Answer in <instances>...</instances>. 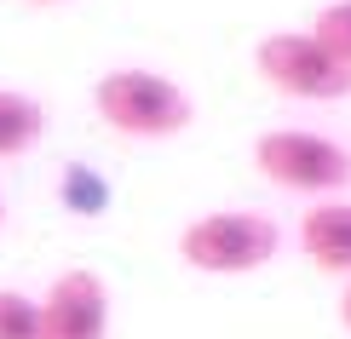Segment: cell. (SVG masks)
Returning a JSON list of instances; mask_svg holds the SVG:
<instances>
[{
	"label": "cell",
	"instance_id": "cell-1",
	"mask_svg": "<svg viewBox=\"0 0 351 339\" xmlns=\"http://www.w3.org/2000/svg\"><path fill=\"white\" fill-rule=\"evenodd\" d=\"M93 110L98 121L121 138H179L190 127V92L173 75L156 69H110L93 81Z\"/></svg>",
	"mask_w": 351,
	"mask_h": 339
},
{
	"label": "cell",
	"instance_id": "cell-2",
	"mask_svg": "<svg viewBox=\"0 0 351 339\" xmlns=\"http://www.w3.org/2000/svg\"><path fill=\"white\" fill-rule=\"evenodd\" d=\"M254 167L259 179L288 190V196H340L351 184V150L328 132H311V127H265L254 138Z\"/></svg>",
	"mask_w": 351,
	"mask_h": 339
},
{
	"label": "cell",
	"instance_id": "cell-3",
	"mask_svg": "<svg viewBox=\"0 0 351 339\" xmlns=\"http://www.w3.org/2000/svg\"><path fill=\"white\" fill-rule=\"evenodd\" d=\"M282 247V230H276L271 213H247V208H219L202 213L179 230V259L202 276H247L265 271Z\"/></svg>",
	"mask_w": 351,
	"mask_h": 339
},
{
	"label": "cell",
	"instance_id": "cell-4",
	"mask_svg": "<svg viewBox=\"0 0 351 339\" xmlns=\"http://www.w3.org/2000/svg\"><path fill=\"white\" fill-rule=\"evenodd\" d=\"M254 69L271 92L294 104H340L351 98V64L334 58L311 29H276L254 47Z\"/></svg>",
	"mask_w": 351,
	"mask_h": 339
},
{
	"label": "cell",
	"instance_id": "cell-5",
	"mask_svg": "<svg viewBox=\"0 0 351 339\" xmlns=\"http://www.w3.org/2000/svg\"><path fill=\"white\" fill-rule=\"evenodd\" d=\"M40 339H110V288L98 271H64L40 293Z\"/></svg>",
	"mask_w": 351,
	"mask_h": 339
},
{
	"label": "cell",
	"instance_id": "cell-6",
	"mask_svg": "<svg viewBox=\"0 0 351 339\" xmlns=\"http://www.w3.org/2000/svg\"><path fill=\"white\" fill-rule=\"evenodd\" d=\"M300 253L311 271L351 282V201L346 196H323L300 213Z\"/></svg>",
	"mask_w": 351,
	"mask_h": 339
},
{
	"label": "cell",
	"instance_id": "cell-7",
	"mask_svg": "<svg viewBox=\"0 0 351 339\" xmlns=\"http://www.w3.org/2000/svg\"><path fill=\"white\" fill-rule=\"evenodd\" d=\"M47 138V104L35 92L0 86V161H18Z\"/></svg>",
	"mask_w": 351,
	"mask_h": 339
},
{
	"label": "cell",
	"instance_id": "cell-8",
	"mask_svg": "<svg viewBox=\"0 0 351 339\" xmlns=\"http://www.w3.org/2000/svg\"><path fill=\"white\" fill-rule=\"evenodd\" d=\"M58 196H64V208H69V213H81V218H93V213H104V208H110V190H104V179H98L93 167H64V184H58Z\"/></svg>",
	"mask_w": 351,
	"mask_h": 339
},
{
	"label": "cell",
	"instance_id": "cell-9",
	"mask_svg": "<svg viewBox=\"0 0 351 339\" xmlns=\"http://www.w3.org/2000/svg\"><path fill=\"white\" fill-rule=\"evenodd\" d=\"M0 339H40V299L0 288Z\"/></svg>",
	"mask_w": 351,
	"mask_h": 339
},
{
	"label": "cell",
	"instance_id": "cell-10",
	"mask_svg": "<svg viewBox=\"0 0 351 339\" xmlns=\"http://www.w3.org/2000/svg\"><path fill=\"white\" fill-rule=\"evenodd\" d=\"M311 35L323 40L334 58H346V64H351V0H328V6L311 18Z\"/></svg>",
	"mask_w": 351,
	"mask_h": 339
},
{
	"label": "cell",
	"instance_id": "cell-11",
	"mask_svg": "<svg viewBox=\"0 0 351 339\" xmlns=\"http://www.w3.org/2000/svg\"><path fill=\"white\" fill-rule=\"evenodd\" d=\"M340 328L351 334V282H346V293H340Z\"/></svg>",
	"mask_w": 351,
	"mask_h": 339
},
{
	"label": "cell",
	"instance_id": "cell-12",
	"mask_svg": "<svg viewBox=\"0 0 351 339\" xmlns=\"http://www.w3.org/2000/svg\"><path fill=\"white\" fill-rule=\"evenodd\" d=\"M35 6H64V0H35Z\"/></svg>",
	"mask_w": 351,
	"mask_h": 339
},
{
	"label": "cell",
	"instance_id": "cell-13",
	"mask_svg": "<svg viewBox=\"0 0 351 339\" xmlns=\"http://www.w3.org/2000/svg\"><path fill=\"white\" fill-rule=\"evenodd\" d=\"M0 225H6V208H0Z\"/></svg>",
	"mask_w": 351,
	"mask_h": 339
}]
</instances>
